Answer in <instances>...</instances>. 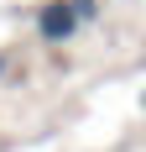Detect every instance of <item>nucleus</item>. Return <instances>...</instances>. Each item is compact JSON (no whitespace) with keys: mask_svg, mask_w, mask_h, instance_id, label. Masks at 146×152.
Returning <instances> with one entry per match:
<instances>
[{"mask_svg":"<svg viewBox=\"0 0 146 152\" xmlns=\"http://www.w3.org/2000/svg\"><path fill=\"white\" fill-rule=\"evenodd\" d=\"M78 21H99V0H68Z\"/></svg>","mask_w":146,"mask_h":152,"instance_id":"2","label":"nucleus"},{"mask_svg":"<svg viewBox=\"0 0 146 152\" xmlns=\"http://www.w3.org/2000/svg\"><path fill=\"white\" fill-rule=\"evenodd\" d=\"M73 31H78V16H73L68 0H42V5H37V37H42L47 47H63Z\"/></svg>","mask_w":146,"mask_h":152,"instance_id":"1","label":"nucleus"}]
</instances>
